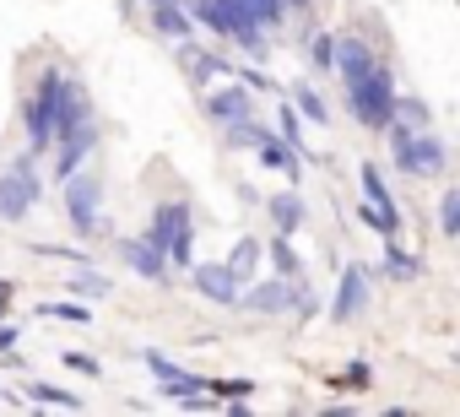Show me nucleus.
Instances as JSON below:
<instances>
[{
    "instance_id": "obj_1",
    "label": "nucleus",
    "mask_w": 460,
    "mask_h": 417,
    "mask_svg": "<svg viewBox=\"0 0 460 417\" xmlns=\"http://www.w3.org/2000/svg\"><path fill=\"white\" fill-rule=\"evenodd\" d=\"M347 109L358 114L363 130H390V114H395V76L390 66H368L358 82H347Z\"/></svg>"
},
{
    "instance_id": "obj_2",
    "label": "nucleus",
    "mask_w": 460,
    "mask_h": 417,
    "mask_svg": "<svg viewBox=\"0 0 460 417\" xmlns=\"http://www.w3.org/2000/svg\"><path fill=\"white\" fill-rule=\"evenodd\" d=\"M195 22L200 28H211L217 39H234V44H244L250 55H266V28L250 17V6L244 0H195Z\"/></svg>"
},
{
    "instance_id": "obj_3",
    "label": "nucleus",
    "mask_w": 460,
    "mask_h": 417,
    "mask_svg": "<svg viewBox=\"0 0 460 417\" xmlns=\"http://www.w3.org/2000/svg\"><path fill=\"white\" fill-rule=\"evenodd\" d=\"M66 82H71V71H44V76H39V87H33V98H28L22 125H28V146H33V152H49V146H55Z\"/></svg>"
},
{
    "instance_id": "obj_4",
    "label": "nucleus",
    "mask_w": 460,
    "mask_h": 417,
    "mask_svg": "<svg viewBox=\"0 0 460 417\" xmlns=\"http://www.w3.org/2000/svg\"><path fill=\"white\" fill-rule=\"evenodd\" d=\"M390 152H395V168L411 179H433L449 163V152L433 130H406V125H390Z\"/></svg>"
},
{
    "instance_id": "obj_5",
    "label": "nucleus",
    "mask_w": 460,
    "mask_h": 417,
    "mask_svg": "<svg viewBox=\"0 0 460 417\" xmlns=\"http://www.w3.org/2000/svg\"><path fill=\"white\" fill-rule=\"evenodd\" d=\"M66 217H71V228H76L82 239L109 234V217H103V179H98V173L82 179V168H76V173L66 179Z\"/></svg>"
},
{
    "instance_id": "obj_6",
    "label": "nucleus",
    "mask_w": 460,
    "mask_h": 417,
    "mask_svg": "<svg viewBox=\"0 0 460 417\" xmlns=\"http://www.w3.org/2000/svg\"><path fill=\"white\" fill-rule=\"evenodd\" d=\"M152 239L163 244L168 266H195V223L184 200H163L152 212Z\"/></svg>"
},
{
    "instance_id": "obj_7",
    "label": "nucleus",
    "mask_w": 460,
    "mask_h": 417,
    "mask_svg": "<svg viewBox=\"0 0 460 417\" xmlns=\"http://www.w3.org/2000/svg\"><path fill=\"white\" fill-rule=\"evenodd\" d=\"M44 195V179L33 168V157H17L6 173H0V223H22Z\"/></svg>"
},
{
    "instance_id": "obj_8",
    "label": "nucleus",
    "mask_w": 460,
    "mask_h": 417,
    "mask_svg": "<svg viewBox=\"0 0 460 417\" xmlns=\"http://www.w3.org/2000/svg\"><path fill=\"white\" fill-rule=\"evenodd\" d=\"M146 368L157 374V390L168 401H206V379L190 374V368H179V363H168L163 352H146Z\"/></svg>"
},
{
    "instance_id": "obj_9",
    "label": "nucleus",
    "mask_w": 460,
    "mask_h": 417,
    "mask_svg": "<svg viewBox=\"0 0 460 417\" xmlns=\"http://www.w3.org/2000/svg\"><path fill=\"white\" fill-rule=\"evenodd\" d=\"M368 309V271L352 261L347 271H341V282H336V298H331V320L336 325H347V320H358Z\"/></svg>"
},
{
    "instance_id": "obj_10",
    "label": "nucleus",
    "mask_w": 460,
    "mask_h": 417,
    "mask_svg": "<svg viewBox=\"0 0 460 417\" xmlns=\"http://www.w3.org/2000/svg\"><path fill=\"white\" fill-rule=\"evenodd\" d=\"M190 277H195V293L211 298L217 309H234V304L244 298V282L227 271V266H190Z\"/></svg>"
},
{
    "instance_id": "obj_11",
    "label": "nucleus",
    "mask_w": 460,
    "mask_h": 417,
    "mask_svg": "<svg viewBox=\"0 0 460 417\" xmlns=\"http://www.w3.org/2000/svg\"><path fill=\"white\" fill-rule=\"evenodd\" d=\"M239 304L255 309V315H293V282L277 271V277H266V282H250Z\"/></svg>"
},
{
    "instance_id": "obj_12",
    "label": "nucleus",
    "mask_w": 460,
    "mask_h": 417,
    "mask_svg": "<svg viewBox=\"0 0 460 417\" xmlns=\"http://www.w3.org/2000/svg\"><path fill=\"white\" fill-rule=\"evenodd\" d=\"M119 255H125V266H130L136 277H146V282H163V277H168V255H163V244H157L152 234H146V239H125Z\"/></svg>"
},
{
    "instance_id": "obj_13",
    "label": "nucleus",
    "mask_w": 460,
    "mask_h": 417,
    "mask_svg": "<svg viewBox=\"0 0 460 417\" xmlns=\"http://www.w3.org/2000/svg\"><path fill=\"white\" fill-rule=\"evenodd\" d=\"M206 114H211L222 130L244 125V120H250V87H217V93L206 98Z\"/></svg>"
},
{
    "instance_id": "obj_14",
    "label": "nucleus",
    "mask_w": 460,
    "mask_h": 417,
    "mask_svg": "<svg viewBox=\"0 0 460 417\" xmlns=\"http://www.w3.org/2000/svg\"><path fill=\"white\" fill-rule=\"evenodd\" d=\"M93 141H98V125H82V130L60 136V141H55V146H60V157H55V179H71V173H76V168L87 163Z\"/></svg>"
},
{
    "instance_id": "obj_15",
    "label": "nucleus",
    "mask_w": 460,
    "mask_h": 417,
    "mask_svg": "<svg viewBox=\"0 0 460 417\" xmlns=\"http://www.w3.org/2000/svg\"><path fill=\"white\" fill-rule=\"evenodd\" d=\"M152 28H157V39L184 44V39L195 33V17L184 12V0H163V6H152Z\"/></svg>"
},
{
    "instance_id": "obj_16",
    "label": "nucleus",
    "mask_w": 460,
    "mask_h": 417,
    "mask_svg": "<svg viewBox=\"0 0 460 417\" xmlns=\"http://www.w3.org/2000/svg\"><path fill=\"white\" fill-rule=\"evenodd\" d=\"M368 66H374V49H368L363 39L341 33V39H336V71H341V87H347V82H358Z\"/></svg>"
},
{
    "instance_id": "obj_17",
    "label": "nucleus",
    "mask_w": 460,
    "mask_h": 417,
    "mask_svg": "<svg viewBox=\"0 0 460 417\" xmlns=\"http://www.w3.org/2000/svg\"><path fill=\"white\" fill-rule=\"evenodd\" d=\"M304 217H309V206H304V195H298V190L271 195V223H277V234H298V228H304Z\"/></svg>"
},
{
    "instance_id": "obj_18",
    "label": "nucleus",
    "mask_w": 460,
    "mask_h": 417,
    "mask_svg": "<svg viewBox=\"0 0 460 417\" xmlns=\"http://www.w3.org/2000/svg\"><path fill=\"white\" fill-rule=\"evenodd\" d=\"M22 401H33V406H66V412H82V395H76V390H60V385H44V379H33V385H22Z\"/></svg>"
},
{
    "instance_id": "obj_19",
    "label": "nucleus",
    "mask_w": 460,
    "mask_h": 417,
    "mask_svg": "<svg viewBox=\"0 0 460 417\" xmlns=\"http://www.w3.org/2000/svg\"><path fill=\"white\" fill-rule=\"evenodd\" d=\"M255 152H261V163H266V168H277V173L298 179V157H293V141H282V136H266Z\"/></svg>"
},
{
    "instance_id": "obj_20",
    "label": "nucleus",
    "mask_w": 460,
    "mask_h": 417,
    "mask_svg": "<svg viewBox=\"0 0 460 417\" xmlns=\"http://www.w3.org/2000/svg\"><path fill=\"white\" fill-rule=\"evenodd\" d=\"M261 255H266V250H261V239H239V244H234V255H227V271H234L239 282H250V277H255V266H261Z\"/></svg>"
},
{
    "instance_id": "obj_21",
    "label": "nucleus",
    "mask_w": 460,
    "mask_h": 417,
    "mask_svg": "<svg viewBox=\"0 0 460 417\" xmlns=\"http://www.w3.org/2000/svg\"><path fill=\"white\" fill-rule=\"evenodd\" d=\"M385 277H390V282H411V277H422V261H417L411 250L390 244V250H385Z\"/></svg>"
},
{
    "instance_id": "obj_22",
    "label": "nucleus",
    "mask_w": 460,
    "mask_h": 417,
    "mask_svg": "<svg viewBox=\"0 0 460 417\" xmlns=\"http://www.w3.org/2000/svg\"><path fill=\"white\" fill-rule=\"evenodd\" d=\"M363 195L374 200V206H385V212H401V206H395V195H390V184H385V173H379V163H363Z\"/></svg>"
},
{
    "instance_id": "obj_23",
    "label": "nucleus",
    "mask_w": 460,
    "mask_h": 417,
    "mask_svg": "<svg viewBox=\"0 0 460 417\" xmlns=\"http://www.w3.org/2000/svg\"><path fill=\"white\" fill-rule=\"evenodd\" d=\"M71 293H82V298H109V293H114V282H109L103 271H93V266H82V271L71 277Z\"/></svg>"
},
{
    "instance_id": "obj_24",
    "label": "nucleus",
    "mask_w": 460,
    "mask_h": 417,
    "mask_svg": "<svg viewBox=\"0 0 460 417\" xmlns=\"http://www.w3.org/2000/svg\"><path fill=\"white\" fill-rule=\"evenodd\" d=\"M390 125H406V130H428V109H422L417 98H401V93H395V114H390Z\"/></svg>"
},
{
    "instance_id": "obj_25",
    "label": "nucleus",
    "mask_w": 460,
    "mask_h": 417,
    "mask_svg": "<svg viewBox=\"0 0 460 417\" xmlns=\"http://www.w3.org/2000/svg\"><path fill=\"white\" fill-rule=\"evenodd\" d=\"M438 228H444L449 239H460V184L444 190V200H438Z\"/></svg>"
},
{
    "instance_id": "obj_26",
    "label": "nucleus",
    "mask_w": 460,
    "mask_h": 417,
    "mask_svg": "<svg viewBox=\"0 0 460 417\" xmlns=\"http://www.w3.org/2000/svg\"><path fill=\"white\" fill-rule=\"evenodd\" d=\"M244 6H250V17H255L266 33H271V28L282 22V12H288V0H244Z\"/></svg>"
},
{
    "instance_id": "obj_27",
    "label": "nucleus",
    "mask_w": 460,
    "mask_h": 417,
    "mask_svg": "<svg viewBox=\"0 0 460 417\" xmlns=\"http://www.w3.org/2000/svg\"><path fill=\"white\" fill-rule=\"evenodd\" d=\"M293 103H298V114H309V125H325V98H320L314 87H304V82H298Z\"/></svg>"
},
{
    "instance_id": "obj_28",
    "label": "nucleus",
    "mask_w": 460,
    "mask_h": 417,
    "mask_svg": "<svg viewBox=\"0 0 460 417\" xmlns=\"http://www.w3.org/2000/svg\"><path fill=\"white\" fill-rule=\"evenodd\" d=\"M44 315H49V320H71V325H87V320H93L87 304H39V320H44Z\"/></svg>"
},
{
    "instance_id": "obj_29",
    "label": "nucleus",
    "mask_w": 460,
    "mask_h": 417,
    "mask_svg": "<svg viewBox=\"0 0 460 417\" xmlns=\"http://www.w3.org/2000/svg\"><path fill=\"white\" fill-rule=\"evenodd\" d=\"M206 395H234V401H244V395H255V379H206Z\"/></svg>"
},
{
    "instance_id": "obj_30",
    "label": "nucleus",
    "mask_w": 460,
    "mask_h": 417,
    "mask_svg": "<svg viewBox=\"0 0 460 417\" xmlns=\"http://www.w3.org/2000/svg\"><path fill=\"white\" fill-rule=\"evenodd\" d=\"M277 136H282V141H293V146L304 141V125H298V103H282V114H277Z\"/></svg>"
},
{
    "instance_id": "obj_31",
    "label": "nucleus",
    "mask_w": 460,
    "mask_h": 417,
    "mask_svg": "<svg viewBox=\"0 0 460 417\" xmlns=\"http://www.w3.org/2000/svg\"><path fill=\"white\" fill-rule=\"evenodd\" d=\"M266 255H271V261H277V271H282V277H293V271H298V255H293V244H288V234H277V239H271V250H266Z\"/></svg>"
},
{
    "instance_id": "obj_32",
    "label": "nucleus",
    "mask_w": 460,
    "mask_h": 417,
    "mask_svg": "<svg viewBox=\"0 0 460 417\" xmlns=\"http://www.w3.org/2000/svg\"><path fill=\"white\" fill-rule=\"evenodd\" d=\"M336 39H341V33H314V44H309L314 66H336Z\"/></svg>"
},
{
    "instance_id": "obj_33",
    "label": "nucleus",
    "mask_w": 460,
    "mask_h": 417,
    "mask_svg": "<svg viewBox=\"0 0 460 417\" xmlns=\"http://www.w3.org/2000/svg\"><path fill=\"white\" fill-rule=\"evenodd\" d=\"M314 309H320V298H314V288H309V282H304V288H293V315H304V320H309Z\"/></svg>"
},
{
    "instance_id": "obj_34",
    "label": "nucleus",
    "mask_w": 460,
    "mask_h": 417,
    "mask_svg": "<svg viewBox=\"0 0 460 417\" xmlns=\"http://www.w3.org/2000/svg\"><path fill=\"white\" fill-rule=\"evenodd\" d=\"M66 363H71L76 374H87V379H98V374H103V363H98L93 352H66Z\"/></svg>"
},
{
    "instance_id": "obj_35",
    "label": "nucleus",
    "mask_w": 460,
    "mask_h": 417,
    "mask_svg": "<svg viewBox=\"0 0 460 417\" xmlns=\"http://www.w3.org/2000/svg\"><path fill=\"white\" fill-rule=\"evenodd\" d=\"M368 379H374V374H368V363H352L341 385H347V390H368Z\"/></svg>"
},
{
    "instance_id": "obj_36",
    "label": "nucleus",
    "mask_w": 460,
    "mask_h": 417,
    "mask_svg": "<svg viewBox=\"0 0 460 417\" xmlns=\"http://www.w3.org/2000/svg\"><path fill=\"white\" fill-rule=\"evenodd\" d=\"M244 87H250V93H271V87H277V82H271V76H266V71H244Z\"/></svg>"
},
{
    "instance_id": "obj_37",
    "label": "nucleus",
    "mask_w": 460,
    "mask_h": 417,
    "mask_svg": "<svg viewBox=\"0 0 460 417\" xmlns=\"http://www.w3.org/2000/svg\"><path fill=\"white\" fill-rule=\"evenodd\" d=\"M17 347V325H0V352H12Z\"/></svg>"
},
{
    "instance_id": "obj_38",
    "label": "nucleus",
    "mask_w": 460,
    "mask_h": 417,
    "mask_svg": "<svg viewBox=\"0 0 460 417\" xmlns=\"http://www.w3.org/2000/svg\"><path fill=\"white\" fill-rule=\"evenodd\" d=\"M6 315H12V298H6V293H0V320H6Z\"/></svg>"
},
{
    "instance_id": "obj_39",
    "label": "nucleus",
    "mask_w": 460,
    "mask_h": 417,
    "mask_svg": "<svg viewBox=\"0 0 460 417\" xmlns=\"http://www.w3.org/2000/svg\"><path fill=\"white\" fill-rule=\"evenodd\" d=\"M288 6H309V0H288Z\"/></svg>"
},
{
    "instance_id": "obj_40",
    "label": "nucleus",
    "mask_w": 460,
    "mask_h": 417,
    "mask_svg": "<svg viewBox=\"0 0 460 417\" xmlns=\"http://www.w3.org/2000/svg\"><path fill=\"white\" fill-rule=\"evenodd\" d=\"M146 6H163V0H146Z\"/></svg>"
}]
</instances>
